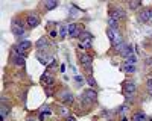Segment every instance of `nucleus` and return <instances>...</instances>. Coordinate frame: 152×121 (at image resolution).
I'll use <instances>...</instances> for the list:
<instances>
[{
  "instance_id": "obj_18",
  "label": "nucleus",
  "mask_w": 152,
  "mask_h": 121,
  "mask_svg": "<svg viewBox=\"0 0 152 121\" xmlns=\"http://www.w3.org/2000/svg\"><path fill=\"white\" fill-rule=\"evenodd\" d=\"M69 35V30H67V24H62L61 28H59V38L64 39L65 36Z\"/></svg>"
},
{
  "instance_id": "obj_3",
  "label": "nucleus",
  "mask_w": 152,
  "mask_h": 121,
  "mask_svg": "<svg viewBox=\"0 0 152 121\" xmlns=\"http://www.w3.org/2000/svg\"><path fill=\"white\" fill-rule=\"evenodd\" d=\"M108 17L114 18V20H122L126 17V12H125L122 8H119V6H116V8H110V12H108Z\"/></svg>"
},
{
  "instance_id": "obj_11",
  "label": "nucleus",
  "mask_w": 152,
  "mask_h": 121,
  "mask_svg": "<svg viewBox=\"0 0 152 121\" xmlns=\"http://www.w3.org/2000/svg\"><path fill=\"white\" fill-rule=\"evenodd\" d=\"M138 20L143 23H149L151 21V14H149V9H143L140 11V14H138Z\"/></svg>"
},
{
  "instance_id": "obj_26",
  "label": "nucleus",
  "mask_w": 152,
  "mask_h": 121,
  "mask_svg": "<svg viewBox=\"0 0 152 121\" xmlns=\"http://www.w3.org/2000/svg\"><path fill=\"white\" fill-rule=\"evenodd\" d=\"M87 82H88V85H90V86H96V80L93 79V76H91V74H88Z\"/></svg>"
},
{
  "instance_id": "obj_5",
  "label": "nucleus",
  "mask_w": 152,
  "mask_h": 121,
  "mask_svg": "<svg viewBox=\"0 0 152 121\" xmlns=\"http://www.w3.org/2000/svg\"><path fill=\"white\" fill-rule=\"evenodd\" d=\"M32 47V43L31 41H28V39H23V41H20L17 45H15V49H17V52L20 53V55H26V52H28L29 49Z\"/></svg>"
},
{
  "instance_id": "obj_31",
  "label": "nucleus",
  "mask_w": 152,
  "mask_h": 121,
  "mask_svg": "<svg viewBox=\"0 0 152 121\" xmlns=\"http://www.w3.org/2000/svg\"><path fill=\"white\" fill-rule=\"evenodd\" d=\"M65 121H76V120H75V117H70L69 115V117H65Z\"/></svg>"
},
{
  "instance_id": "obj_24",
  "label": "nucleus",
  "mask_w": 152,
  "mask_h": 121,
  "mask_svg": "<svg viewBox=\"0 0 152 121\" xmlns=\"http://www.w3.org/2000/svg\"><path fill=\"white\" fill-rule=\"evenodd\" d=\"M146 88H148L149 96L152 97V79H148V82H146Z\"/></svg>"
},
{
  "instance_id": "obj_1",
  "label": "nucleus",
  "mask_w": 152,
  "mask_h": 121,
  "mask_svg": "<svg viewBox=\"0 0 152 121\" xmlns=\"http://www.w3.org/2000/svg\"><path fill=\"white\" fill-rule=\"evenodd\" d=\"M135 83L134 82H125L123 83V94H125V97H126V100H133L134 96H135Z\"/></svg>"
},
{
  "instance_id": "obj_8",
  "label": "nucleus",
  "mask_w": 152,
  "mask_h": 121,
  "mask_svg": "<svg viewBox=\"0 0 152 121\" xmlns=\"http://www.w3.org/2000/svg\"><path fill=\"white\" fill-rule=\"evenodd\" d=\"M59 100H61L62 103L65 104H70V103H73V94H71L70 91H62V92H59Z\"/></svg>"
},
{
  "instance_id": "obj_27",
  "label": "nucleus",
  "mask_w": 152,
  "mask_h": 121,
  "mask_svg": "<svg viewBox=\"0 0 152 121\" xmlns=\"http://www.w3.org/2000/svg\"><path fill=\"white\" fill-rule=\"evenodd\" d=\"M41 113H44V115H49V113H50V107L49 106H43L41 107Z\"/></svg>"
},
{
  "instance_id": "obj_4",
  "label": "nucleus",
  "mask_w": 152,
  "mask_h": 121,
  "mask_svg": "<svg viewBox=\"0 0 152 121\" xmlns=\"http://www.w3.org/2000/svg\"><path fill=\"white\" fill-rule=\"evenodd\" d=\"M96 98H97V94H96L94 89H85L84 94H82V97H81V100H84V102L87 103V104L94 103Z\"/></svg>"
},
{
  "instance_id": "obj_22",
  "label": "nucleus",
  "mask_w": 152,
  "mask_h": 121,
  "mask_svg": "<svg viewBox=\"0 0 152 121\" xmlns=\"http://www.w3.org/2000/svg\"><path fill=\"white\" fill-rule=\"evenodd\" d=\"M91 47V41H81L79 43V49H90Z\"/></svg>"
},
{
  "instance_id": "obj_10",
  "label": "nucleus",
  "mask_w": 152,
  "mask_h": 121,
  "mask_svg": "<svg viewBox=\"0 0 152 121\" xmlns=\"http://www.w3.org/2000/svg\"><path fill=\"white\" fill-rule=\"evenodd\" d=\"M12 64H14L15 67H24L26 64V56L23 55H17V56H12Z\"/></svg>"
},
{
  "instance_id": "obj_25",
  "label": "nucleus",
  "mask_w": 152,
  "mask_h": 121,
  "mask_svg": "<svg viewBox=\"0 0 152 121\" xmlns=\"http://www.w3.org/2000/svg\"><path fill=\"white\" fill-rule=\"evenodd\" d=\"M6 115H8V107L3 104V106H2V121L6 120Z\"/></svg>"
},
{
  "instance_id": "obj_34",
  "label": "nucleus",
  "mask_w": 152,
  "mask_h": 121,
  "mask_svg": "<svg viewBox=\"0 0 152 121\" xmlns=\"http://www.w3.org/2000/svg\"><path fill=\"white\" fill-rule=\"evenodd\" d=\"M149 62H151V65H152V59H149Z\"/></svg>"
},
{
  "instance_id": "obj_2",
  "label": "nucleus",
  "mask_w": 152,
  "mask_h": 121,
  "mask_svg": "<svg viewBox=\"0 0 152 121\" xmlns=\"http://www.w3.org/2000/svg\"><path fill=\"white\" fill-rule=\"evenodd\" d=\"M11 30L15 36H24L26 35V30H24V24L20 23L17 18L12 20V26H11Z\"/></svg>"
},
{
  "instance_id": "obj_23",
  "label": "nucleus",
  "mask_w": 152,
  "mask_h": 121,
  "mask_svg": "<svg viewBox=\"0 0 152 121\" xmlns=\"http://www.w3.org/2000/svg\"><path fill=\"white\" fill-rule=\"evenodd\" d=\"M142 6V2H129V8L131 9H138Z\"/></svg>"
},
{
  "instance_id": "obj_12",
  "label": "nucleus",
  "mask_w": 152,
  "mask_h": 121,
  "mask_svg": "<svg viewBox=\"0 0 152 121\" xmlns=\"http://www.w3.org/2000/svg\"><path fill=\"white\" fill-rule=\"evenodd\" d=\"M47 45H49V41H47V39H46L44 36H43V38H40L38 41L35 43V47H37L38 50H43V49H46Z\"/></svg>"
},
{
  "instance_id": "obj_30",
  "label": "nucleus",
  "mask_w": 152,
  "mask_h": 121,
  "mask_svg": "<svg viewBox=\"0 0 152 121\" xmlns=\"http://www.w3.org/2000/svg\"><path fill=\"white\" fill-rule=\"evenodd\" d=\"M75 80H76L78 83H84V80H85V79L81 77V76H75Z\"/></svg>"
},
{
  "instance_id": "obj_7",
  "label": "nucleus",
  "mask_w": 152,
  "mask_h": 121,
  "mask_svg": "<svg viewBox=\"0 0 152 121\" xmlns=\"http://www.w3.org/2000/svg\"><path fill=\"white\" fill-rule=\"evenodd\" d=\"M79 60H81L82 67H85L88 71H91V62H93V58H91L90 55H87V53H81V55H79Z\"/></svg>"
},
{
  "instance_id": "obj_16",
  "label": "nucleus",
  "mask_w": 152,
  "mask_h": 121,
  "mask_svg": "<svg viewBox=\"0 0 152 121\" xmlns=\"http://www.w3.org/2000/svg\"><path fill=\"white\" fill-rule=\"evenodd\" d=\"M120 55H122L125 59H126V58H129L131 55H134V50H133V47H131V45H126V47H125V49H123V52L120 53Z\"/></svg>"
},
{
  "instance_id": "obj_21",
  "label": "nucleus",
  "mask_w": 152,
  "mask_h": 121,
  "mask_svg": "<svg viewBox=\"0 0 152 121\" xmlns=\"http://www.w3.org/2000/svg\"><path fill=\"white\" fill-rule=\"evenodd\" d=\"M135 62H137V56L135 55H131L129 58L125 59V65H135Z\"/></svg>"
},
{
  "instance_id": "obj_28",
  "label": "nucleus",
  "mask_w": 152,
  "mask_h": 121,
  "mask_svg": "<svg viewBox=\"0 0 152 121\" xmlns=\"http://www.w3.org/2000/svg\"><path fill=\"white\" fill-rule=\"evenodd\" d=\"M59 113H62V115H65V117H69V111L65 109V107H61L59 109Z\"/></svg>"
},
{
  "instance_id": "obj_14",
  "label": "nucleus",
  "mask_w": 152,
  "mask_h": 121,
  "mask_svg": "<svg viewBox=\"0 0 152 121\" xmlns=\"http://www.w3.org/2000/svg\"><path fill=\"white\" fill-rule=\"evenodd\" d=\"M107 35H108V38H110V41H111V44L114 45V43H116V39H117V36H119V33L116 32V30H111V29H107Z\"/></svg>"
},
{
  "instance_id": "obj_20",
  "label": "nucleus",
  "mask_w": 152,
  "mask_h": 121,
  "mask_svg": "<svg viewBox=\"0 0 152 121\" xmlns=\"http://www.w3.org/2000/svg\"><path fill=\"white\" fill-rule=\"evenodd\" d=\"M123 71L126 73V74H133V73H135V65H125L123 64Z\"/></svg>"
},
{
  "instance_id": "obj_32",
  "label": "nucleus",
  "mask_w": 152,
  "mask_h": 121,
  "mask_svg": "<svg viewBox=\"0 0 152 121\" xmlns=\"http://www.w3.org/2000/svg\"><path fill=\"white\" fill-rule=\"evenodd\" d=\"M50 36H52V38H55V36H56V32H55V30H52V32H50Z\"/></svg>"
},
{
  "instance_id": "obj_15",
  "label": "nucleus",
  "mask_w": 152,
  "mask_h": 121,
  "mask_svg": "<svg viewBox=\"0 0 152 121\" xmlns=\"http://www.w3.org/2000/svg\"><path fill=\"white\" fill-rule=\"evenodd\" d=\"M108 26H110L108 29L117 32V29H119V21H117V20H114V18H111V17H108Z\"/></svg>"
},
{
  "instance_id": "obj_9",
  "label": "nucleus",
  "mask_w": 152,
  "mask_h": 121,
  "mask_svg": "<svg viewBox=\"0 0 152 121\" xmlns=\"http://www.w3.org/2000/svg\"><path fill=\"white\" fill-rule=\"evenodd\" d=\"M41 83L46 86V88H52V86H53V83H55V79L52 77L49 73H44V74L41 76Z\"/></svg>"
},
{
  "instance_id": "obj_6",
  "label": "nucleus",
  "mask_w": 152,
  "mask_h": 121,
  "mask_svg": "<svg viewBox=\"0 0 152 121\" xmlns=\"http://www.w3.org/2000/svg\"><path fill=\"white\" fill-rule=\"evenodd\" d=\"M26 24H28L31 29L37 28L40 24V17L37 14H34V12H31V14H28V17H26Z\"/></svg>"
},
{
  "instance_id": "obj_19",
  "label": "nucleus",
  "mask_w": 152,
  "mask_h": 121,
  "mask_svg": "<svg viewBox=\"0 0 152 121\" xmlns=\"http://www.w3.org/2000/svg\"><path fill=\"white\" fill-rule=\"evenodd\" d=\"M133 121H146V115L143 112H137L133 115Z\"/></svg>"
},
{
  "instance_id": "obj_13",
  "label": "nucleus",
  "mask_w": 152,
  "mask_h": 121,
  "mask_svg": "<svg viewBox=\"0 0 152 121\" xmlns=\"http://www.w3.org/2000/svg\"><path fill=\"white\" fill-rule=\"evenodd\" d=\"M44 8L47 11H52V9L58 8V2H56V0H46V2H44Z\"/></svg>"
},
{
  "instance_id": "obj_33",
  "label": "nucleus",
  "mask_w": 152,
  "mask_h": 121,
  "mask_svg": "<svg viewBox=\"0 0 152 121\" xmlns=\"http://www.w3.org/2000/svg\"><path fill=\"white\" fill-rule=\"evenodd\" d=\"M149 14H151V21H152V9H149Z\"/></svg>"
},
{
  "instance_id": "obj_29",
  "label": "nucleus",
  "mask_w": 152,
  "mask_h": 121,
  "mask_svg": "<svg viewBox=\"0 0 152 121\" xmlns=\"http://www.w3.org/2000/svg\"><path fill=\"white\" fill-rule=\"evenodd\" d=\"M126 109H128V106H126V104H123V106L120 107V109H119V113H122V115H123V113L126 112Z\"/></svg>"
},
{
  "instance_id": "obj_35",
  "label": "nucleus",
  "mask_w": 152,
  "mask_h": 121,
  "mask_svg": "<svg viewBox=\"0 0 152 121\" xmlns=\"http://www.w3.org/2000/svg\"><path fill=\"white\" fill-rule=\"evenodd\" d=\"M31 121H37V120H31Z\"/></svg>"
},
{
  "instance_id": "obj_17",
  "label": "nucleus",
  "mask_w": 152,
  "mask_h": 121,
  "mask_svg": "<svg viewBox=\"0 0 152 121\" xmlns=\"http://www.w3.org/2000/svg\"><path fill=\"white\" fill-rule=\"evenodd\" d=\"M79 39H81V41H93V35H91L90 32H82Z\"/></svg>"
}]
</instances>
